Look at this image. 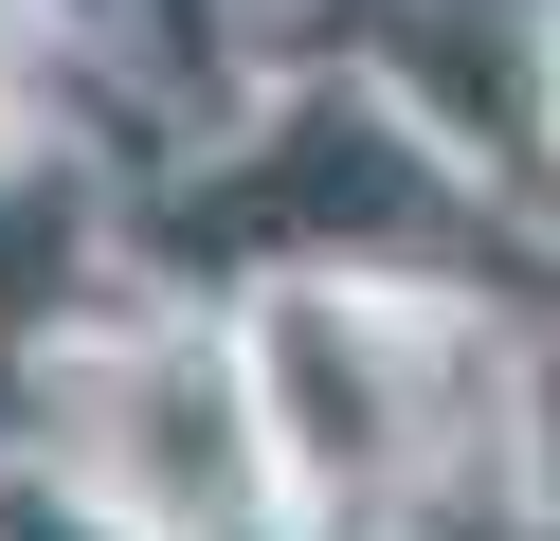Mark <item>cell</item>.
Here are the masks:
<instances>
[]
</instances>
